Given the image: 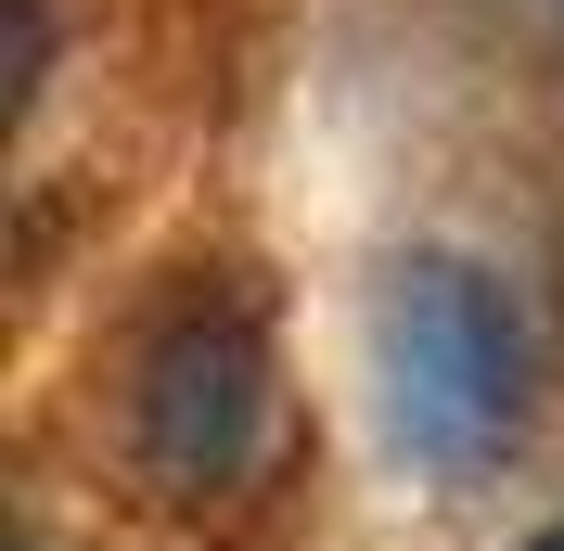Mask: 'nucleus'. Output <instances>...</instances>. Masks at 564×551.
Segmentation results:
<instances>
[{"label":"nucleus","instance_id":"f03ea898","mask_svg":"<svg viewBox=\"0 0 564 551\" xmlns=\"http://www.w3.org/2000/svg\"><path fill=\"white\" fill-rule=\"evenodd\" d=\"M270 449V346L231 295H180L129 359V462L154 500H231Z\"/></svg>","mask_w":564,"mask_h":551},{"label":"nucleus","instance_id":"7ed1b4c3","mask_svg":"<svg viewBox=\"0 0 564 551\" xmlns=\"http://www.w3.org/2000/svg\"><path fill=\"white\" fill-rule=\"evenodd\" d=\"M539 551H564V526H552V539H539Z\"/></svg>","mask_w":564,"mask_h":551},{"label":"nucleus","instance_id":"f257e3e1","mask_svg":"<svg viewBox=\"0 0 564 551\" xmlns=\"http://www.w3.org/2000/svg\"><path fill=\"white\" fill-rule=\"evenodd\" d=\"M513 411H527V321L500 309V282L449 270V257L398 270V295H386V423H398V449L436 462V475H475V462H500Z\"/></svg>","mask_w":564,"mask_h":551}]
</instances>
